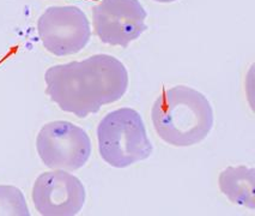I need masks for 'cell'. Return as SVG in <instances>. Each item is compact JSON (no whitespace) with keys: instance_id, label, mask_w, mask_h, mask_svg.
I'll list each match as a JSON object with an SVG mask.
<instances>
[{"instance_id":"6da1fadb","label":"cell","mask_w":255,"mask_h":216,"mask_svg":"<svg viewBox=\"0 0 255 216\" xmlns=\"http://www.w3.org/2000/svg\"><path fill=\"white\" fill-rule=\"evenodd\" d=\"M46 93L61 111L87 118L121 100L128 89V71L119 59L95 54L82 61L54 65L44 73Z\"/></svg>"},{"instance_id":"7a4b0ae2","label":"cell","mask_w":255,"mask_h":216,"mask_svg":"<svg viewBox=\"0 0 255 216\" xmlns=\"http://www.w3.org/2000/svg\"><path fill=\"white\" fill-rule=\"evenodd\" d=\"M153 129L162 141L173 147H192L211 132L215 114L200 91L187 85L163 88L151 109Z\"/></svg>"},{"instance_id":"3957f363","label":"cell","mask_w":255,"mask_h":216,"mask_svg":"<svg viewBox=\"0 0 255 216\" xmlns=\"http://www.w3.org/2000/svg\"><path fill=\"white\" fill-rule=\"evenodd\" d=\"M99 152L106 164L126 168L152 155L153 147L139 112L119 108L109 112L97 126Z\"/></svg>"},{"instance_id":"277c9868","label":"cell","mask_w":255,"mask_h":216,"mask_svg":"<svg viewBox=\"0 0 255 216\" xmlns=\"http://www.w3.org/2000/svg\"><path fill=\"white\" fill-rule=\"evenodd\" d=\"M36 150L48 168L77 171L90 159L91 140L85 130L70 121H52L38 132Z\"/></svg>"},{"instance_id":"5b68a950","label":"cell","mask_w":255,"mask_h":216,"mask_svg":"<svg viewBox=\"0 0 255 216\" xmlns=\"http://www.w3.org/2000/svg\"><path fill=\"white\" fill-rule=\"evenodd\" d=\"M37 32L44 48L56 57L83 51L91 37L87 14L77 6H50L37 20Z\"/></svg>"},{"instance_id":"8992f818","label":"cell","mask_w":255,"mask_h":216,"mask_svg":"<svg viewBox=\"0 0 255 216\" xmlns=\"http://www.w3.org/2000/svg\"><path fill=\"white\" fill-rule=\"evenodd\" d=\"M146 17L139 0H101L93 8L95 32L101 42L123 48L147 30Z\"/></svg>"},{"instance_id":"52a82bcc","label":"cell","mask_w":255,"mask_h":216,"mask_svg":"<svg viewBox=\"0 0 255 216\" xmlns=\"http://www.w3.org/2000/svg\"><path fill=\"white\" fill-rule=\"evenodd\" d=\"M32 202L43 216H75L85 203V188L65 171L44 172L32 186Z\"/></svg>"},{"instance_id":"ba28073f","label":"cell","mask_w":255,"mask_h":216,"mask_svg":"<svg viewBox=\"0 0 255 216\" xmlns=\"http://www.w3.org/2000/svg\"><path fill=\"white\" fill-rule=\"evenodd\" d=\"M254 168L228 167L221 172L218 185L230 202L254 209Z\"/></svg>"},{"instance_id":"9c48e42d","label":"cell","mask_w":255,"mask_h":216,"mask_svg":"<svg viewBox=\"0 0 255 216\" xmlns=\"http://www.w3.org/2000/svg\"><path fill=\"white\" fill-rule=\"evenodd\" d=\"M0 215L30 216L24 195L18 188L0 185Z\"/></svg>"},{"instance_id":"30bf717a","label":"cell","mask_w":255,"mask_h":216,"mask_svg":"<svg viewBox=\"0 0 255 216\" xmlns=\"http://www.w3.org/2000/svg\"><path fill=\"white\" fill-rule=\"evenodd\" d=\"M156 2H162V4H169V2H174L177 1V0H153Z\"/></svg>"}]
</instances>
